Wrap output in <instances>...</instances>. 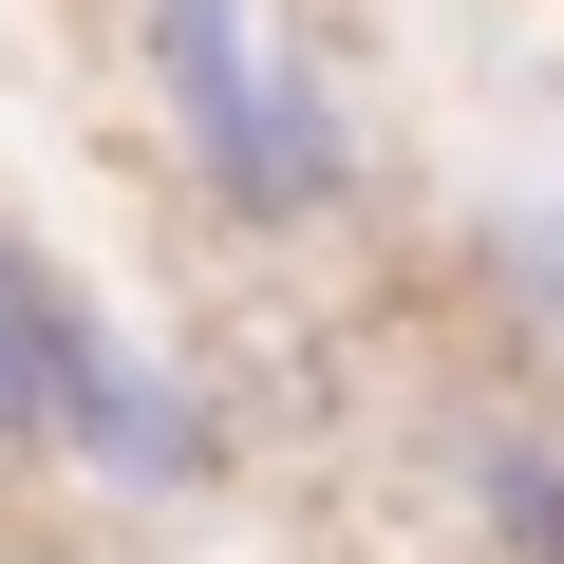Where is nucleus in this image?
<instances>
[{
    "mask_svg": "<svg viewBox=\"0 0 564 564\" xmlns=\"http://www.w3.org/2000/svg\"><path fill=\"white\" fill-rule=\"evenodd\" d=\"M151 113L188 132L207 207L263 226V170H282V20H263V0H151Z\"/></svg>",
    "mask_w": 564,
    "mask_h": 564,
    "instance_id": "obj_1",
    "label": "nucleus"
},
{
    "mask_svg": "<svg viewBox=\"0 0 564 564\" xmlns=\"http://www.w3.org/2000/svg\"><path fill=\"white\" fill-rule=\"evenodd\" d=\"M508 302H527V339H564V207H489V245H470Z\"/></svg>",
    "mask_w": 564,
    "mask_h": 564,
    "instance_id": "obj_3",
    "label": "nucleus"
},
{
    "mask_svg": "<svg viewBox=\"0 0 564 564\" xmlns=\"http://www.w3.org/2000/svg\"><path fill=\"white\" fill-rule=\"evenodd\" d=\"M452 508H470L489 564H564V433H527V414L452 433Z\"/></svg>",
    "mask_w": 564,
    "mask_h": 564,
    "instance_id": "obj_2",
    "label": "nucleus"
}]
</instances>
